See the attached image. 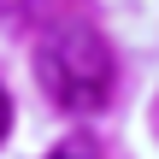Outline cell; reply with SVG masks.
Segmentation results:
<instances>
[{
    "label": "cell",
    "instance_id": "3957f363",
    "mask_svg": "<svg viewBox=\"0 0 159 159\" xmlns=\"http://www.w3.org/2000/svg\"><path fill=\"white\" fill-rule=\"evenodd\" d=\"M6 130H12V100H6V89H0V142H6Z\"/></svg>",
    "mask_w": 159,
    "mask_h": 159
},
{
    "label": "cell",
    "instance_id": "7a4b0ae2",
    "mask_svg": "<svg viewBox=\"0 0 159 159\" xmlns=\"http://www.w3.org/2000/svg\"><path fill=\"white\" fill-rule=\"evenodd\" d=\"M47 159H100V148H94L89 136H71V142H59Z\"/></svg>",
    "mask_w": 159,
    "mask_h": 159
},
{
    "label": "cell",
    "instance_id": "6da1fadb",
    "mask_svg": "<svg viewBox=\"0 0 159 159\" xmlns=\"http://www.w3.org/2000/svg\"><path fill=\"white\" fill-rule=\"evenodd\" d=\"M35 77L65 112H100L112 100V47L94 24L65 18L35 47Z\"/></svg>",
    "mask_w": 159,
    "mask_h": 159
},
{
    "label": "cell",
    "instance_id": "277c9868",
    "mask_svg": "<svg viewBox=\"0 0 159 159\" xmlns=\"http://www.w3.org/2000/svg\"><path fill=\"white\" fill-rule=\"evenodd\" d=\"M12 18H18V6H12V0H0V24H12Z\"/></svg>",
    "mask_w": 159,
    "mask_h": 159
}]
</instances>
